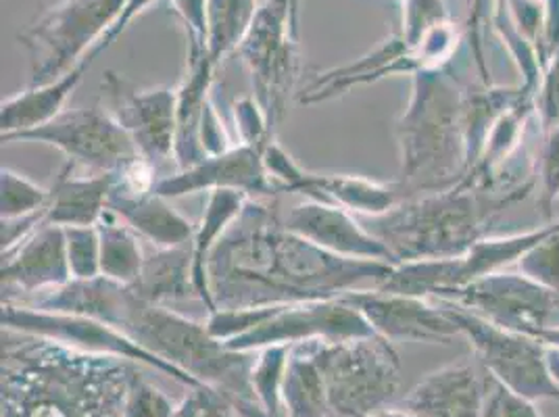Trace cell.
Instances as JSON below:
<instances>
[{"instance_id": "cell-13", "label": "cell", "mask_w": 559, "mask_h": 417, "mask_svg": "<svg viewBox=\"0 0 559 417\" xmlns=\"http://www.w3.org/2000/svg\"><path fill=\"white\" fill-rule=\"evenodd\" d=\"M372 325L343 297L328 301L284 305L278 313L253 332L226 343L240 353H255L270 345H299L307 341H349L373 336Z\"/></svg>"}, {"instance_id": "cell-40", "label": "cell", "mask_w": 559, "mask_h": 417, "mask_svg": "<svg viewBox=\"0 0 559 417\" xmlns=\"http://www.w3.org/2000/svg\"><path fill=\"white\" fill-rule=\"evenodd\" d=\"M472 2H474V4H476V2H478V0H472Z\"/></svg>"}, {"instance_id": "cell-11", "label": "cell", "mask_w": 559, "mask_h": 417, "mask_svg": "<svg viewBox=\"0 0 559 417\" xmlns=\"http://www.w3.org/2000/svg\"><path fill=\"white\" fill-rule=\"evenodd\" d=\"M263 162L280 192L304 194L305 201L334 205L349 211L353 215L378 219L391 213L405 199L414 196L399 180L378 182L364 176L318 174L304 169L280 146L278 140H272L265 146Z\"/></svg>"}, {"instance_id": "cell-19", "label": "cell", "mask_w": 559, "mask_h": 417, "mask_svg": "<svg viewBox=\"0 0 559 417\" xmlns=\"http://www.w3.org/2000/svg\"><path fill=\"white\" fill-rule=\"evenodd\" d=\"M419 65L416 57L405 47L401 34L391 36L380 47L373 48L366 57L334 68V70L318 73L301 94L305 105H318L324 100H332L336 96L349 93L357 86L373 84L386 75L396 73H418Z\"/></svg>"}, {"instance_id": "cell-12", "label": "cell", "mask_w": 559, "mask_h": 417, "mask_svg": "<svg viewBox=\"0 0 559 417\" xmlns=\"http://www.w3.org/2000/svg\"><path fill=\"white\" fill-rule=\"evenodd\" d=\"M105 107L136 144L140 155L157 169L174 163L178 126V86L136 88L116 71L103 78Z\"/></svg>"}, {"instance_id": "cell-9", "label": "cell", "mask_w": 559, "mask_h": 417, "mask_svg": "<svg viewBox=\"0 0 559 417\" xmlns=\"http://www.w3.org/2000/svg\"><path fill=\"white\" fill-rule=\"evenodd\" d=\"M0 320H2V327L11 332L47 338L52 343H59L75 350H84V353H93V355L128 359L139 366H148L153 370L162 371L185 386L201 384L187 371L178 370L176 366L167 364L157 355L140 347L139 343H134L130 336L117 330L116 325L105 324L94 318L36 309L22 302L2 301Z\"/></svg>"}, {"instance_id": "cell-24", "label": "cell", "mask_w": 559, "mask_h": 417, "mask_svg": "<svg viewBox=\"0 0 559 417\" xmlns=\"http://www.w3.org/2000/svg\"><path fill=\"white\" fill-rule=\"evenodd\" d=\"M132 288L140 299L164 307L192 299L199 301L192 279L190 245L155 249L151 255H146L139 279Z\"/></svg>"}, {"instance_id": "cell-18", "label": "cell", "mask_w": 559, "mask_h": 417, "mask_svg": "<svg viewBox=\"0 0 559 417\" xmlns=\"http://www.w3.org/2000/svg\"><path fill=\"white\" fill-rule=\"evenodd\" d=\"M489 371L478 359L453 361L428 373L396 407L414 417H483Z\"/></svg>"}, {"instance_id": "cell-15", "label": "cell", "mask_w": 559, "mask_h": 417, "mask_svg": "<svg viewBox=\"0 0 559 417\" xmlns=\"http://www.w3.org/2000/svg\"><path fill=\"white\" fill-rule=\"evenodd\" d=\"M203 190L207 194L213 190H236L251 199H274L280 192L267 174L263 151L249 144H236L230 151L207 157L194 167L167 174L155 188L157 194L169 201Z\"/></svg>"}, {"instance_id": "cell-37", "label": "cell", "mask_w": 559, "mask_h": 417, "mask_svg": "<svg viewBox=\"0 0 559 417\" xmlns=\"http://www.w3.org/2000/svg\"><path fill=\"white\" fill-rule=\"evenodd\" d=\"M559 199V126L554 130L543 157V211L549 215Z\"/></svg>"}, {"instance_id": "cell-22", "label": "cell", "mask_w": 559, "mask_h": 417, "mask_svg": "<svg viewBox=\"0 0 559 417\" xmlns=\"http://www.w3.org/2000/svg\"><path fill=\"white\" fill-rule=\"evenodd\" d=\"M91 70V63H80L75 70L66 73L59 80L25 88L24 93L9 96L0 105V140L11 142L15 136L32 132L50 123L66 111L73 91L84 80V73Z\"/></svg>"}, {"instance_id": "cell-25", "label": "cell", "mask_w": 559, "mask_h": 417, "mask_svg": "<svg viewBox=\"0 0 559 417\" xmlns=\"http://www.w3.org/2000/svg\"><path fill=\"white\" fill-rule=\"evenodd\" d=\"M282 403L284 417H330L324 376L309 343L290 348Z\"/></svg>"}, {"instance_id": "cell-7", "label": "cell", "mask_w": 559, "mask_h": 417, "mask_svg": "<svg viewBox=\"0 0 559 417\" xmlns=\"http://www.w3.org/2000/svg\"><path fill=\"white\" fill-rule=\"evenodd\" d=\"M128 0H59L20 36L32 86L63 78L111 32Z\"/></svg>"}, {"instance_id": "cell-38", "label": "cell", "mask_w": 559, "mask_h": 417, "mask_svg": "<svg viewBox=\"0 0 559 417\" xmlns=\"http://www.w3.org/2000/svg\"><path fill=\"white\" fill-rule=\"evenodd\" d=\"M234 407H236V412L240 414V417H272L267 416L265 412H261L259 407H257L253 401H245V398H233Z\"/></svg>"}, {"instance_id": "cell-16", "label": "cell", "mask_w": 559, "mask_h": 417, "mask_svg": "<svg viewBox=\"0 0 559 417\" xmlns=\"http://www.w3.org/2000/svg\"><path fill=\"white\" fill-rule=\"evenodd\" d=\"M284 228L332 255L399 265L393 251L345 208L304 201L282 215Z\"/></svg>"}, {"instance_id": "cell-3", "label": "cell", "mask_w": 559, "mask_h": 417, "mask_svg": "<svg viewBox=\"0 0 559 417\" xmlns=\"http://www.w3.org/2000/svg\"><path fill=\"white\" fill-rule=\"evenodd\" d=\"M464 98L447 70L414 73L405 111L396 119L401 157L399 182L414 192H435L457 184L466 171Z\"/></svg>"}, {"instance_id": "cell-1", "label": "cell", "mask_w": 559, "mask_h": 417, "mask_svg": "<svg viewBox=\"0 0 559 417\" xmlns=\"http://www.w3.org/2000/svg\"><path fill=\"white\" fill-rule=\"evenodd\" d=\"M395 265L332 255L284 228L274 199H249L210 257L217 309L328 301L376 288Z\"/></svg>"}, {"instance_id": "cell-32", "label": "cell", "mask_w": 559, "mask_h": 417, "mask_svg": "<svg viewBox=\"0 0 559 417\" xmlns=\"http://www.w3.org/2000/svg\"><path fill=\"white\" fill-rule=\"evenodd\" d=\"M176 407L178 403L136 371L123 396L121 417H174Z\"/></svg>"}, {"instance_id": "cell-36", "label": "cell", "mask_w": 559, "mask_h": 417, "mask_svg": "<svg viewBox=\"0 0 559 417\" xmlns=\"http://www.w3.org/2000/svg\"><path fill=\"white\" fill-rule=\"evenodd\" d=\"M483 417H543L533 401L510 391L489 373Z\"/></svg>"}, {"instance_id": "cell-39", "label": "cell", "mask_w": 559, "mask_h": 417, "mask_svg": "<svg viewBox=\"0 0 559 417\" xmlns=\"http://www.w3.org/2000/svg\"><path fill=\"white\" fill-rule=\"evenodd\" d=\"M372 417H414L409 416L407 412H403L401 407H391V409H384V412H380V414H376V416Z\"/></svg>"}, {"instance_id": "cell-2", "label": "cell", "mask_w": 559, "mask_h": 417, "mask_svg": "<svg viewBox=\"0 0 559 417\" xmlns=\"http://www.w3.org/2000/svg\"><path fill=\"white\" fill-rule=\"evenodd\" d=\"M22 305L78 313L116 325L140 347L157 355L197 382L210 384L230 398L253 401L251 366L255 353H240L211 336L205 322H194L171 307L144 301L132 286L114 279H70Z\"/></svg>"}, {"instance_id": "cell-4", "label": "cell", "mask_w": 559, "mask_h": 417, "mask_svg": "<svg viewBox=\"0 0 559 417\" xmlns=\"http://www.w3.org/2000/svg\"><path fill=\"white\" fill-rule=\"evenodd\" d=\"M506 205L508 199H487L480 186L460 180L426 196L405 199L391 213L373 219L370 230L393 251L399 263L451 259L466 255L480 242L492 215Z\"/></svg>"}, {"instance_id": "cell-26", "label": "cell", "mask_w": 559, "mask_h": 417, "mask_svg": "<svg viewBox=\"0 0 559 417\" xmlns=\"http://www.w3.org/2000/svg\"><path fill=\"white\" fill-rule=\"evenodd\" d=\"M96 228L100 236V276L134 286L146 261L142 238L111 208H107Z\"/></svg>"}, {"instance_id": "cell-35", "label": "cell", "mask_w": 559, "mask_h": 417, "mask_svg": "<svg viewBox=\"0 0 559 417\" xmlns=\"http://www.w3.org/2000/svg\"><path fill=\"white\" fill-rule=\"evenodd\" d=\"M234 121H236V134L238 144H249L265 151V146L272 142L274 136L270 132L267 119L263 116L255 96H242L234 103Z\"/></svg>"}, {"instance_id": "cell-34", "label": "cell", "mask_w": 559, "mask_h": 417, "mask_svg": "<svg viewBox=\"0 0 559 417\" xmlns=\"http://www.w3.org/2000/svg\"><path fill=\"white\" fill-rule=\"evenodd\" d=\"M171 11L187 29L188 61L205 57L207 50V0H169Z\"/></svg>"}, {"instance_id": "cell-28", "label": "cell", "mask_w": 559, "mask_h": 417, "mask_svg": "<svg viewBox=\"0 0 559 417\" xmlns=\"http://www.w3.org/2000/svg\"><path fill=\"white\" fill-rule=\"evenodd\" d=\"M290 345H270L255 350L249 380L253 391V403L267 416L284 417L282 389L290 359Z\"/></svg>"}, {"instance_id": "cell-21", "label": "cell", "mask_w": 559, "mask_h": 417, "mask_svg": "<svg viewBox=\"0 0 559 417\" xmlns=\"http://www.w3.org/2000/svg\"><path fill=\"white\" fill-rule=\"evenodd\" d=\"M114 186L116 174H78L68 163L50 186L47 224L61 228L96 226L109 208Z\"/></svg>"}, {"instance_id": "cell-8", "label": "cell", "mask_w": 559, "mask_h": 417, "mask_svg": "<svg viewBox=\"0 0 559 417\" xmlns=\"http://www.w3.org/2000/svg\"><path fill=\"white\" fill-rule=\"evenodd\" d=\"M439 302L447 307L453 322L460 325L462 336H466L474 348L476 359L495 380L533 403L558 398L559 386L551 378L547 350L538 338L492 324L453 302Z\"/></svg>"}, {"instance_id": "cell-31", "label": "cell", "mask_w": 559, "mask_h": 417, "mask_svg": "<svg viewBox=\"0 0 559 417\" xmlns=\"http://www.w3.org/2000/svg\"><path fill=\"white\" fill-rule=\"evenodd\" d=\"M66 230L71 279H94L100 276V236L96 226H73Z\"/></svg>"}, {"instance_id": "cell-20", "label": "cell", "mask_w": 559, "mask_h": 417, "mask_svg": "<svg viewBox=\"0 0 559 417\" xmlns=\"http://www.w3.org/2000/svg\"><path fill=\"white\" fill-rule=\"evenodd\" d=\"M109 208L155 249H174L192 242L197 226L157 192L132 194L114 186Z\"/></svg>"}, {"instance_id": "cell-6", "label": "cell", "mask_w": 559, "mask_h": 417, "mask_svg": "<svg viewBox=\"0 0 559 417\" xmlns=\"http://www.w3.org/2000/svg\"><path fill=\"white\" fill-rule=\"evenodd\" d=\"M299 2L265 0L245 43L236 50L251 75L253 96L274 139L301 78Z\"/></svg>"}, {"instance_id": "cell-29", "label": "cell", "mask_w": 559, "mask_h": 417, "mask_svg": "<svg viewBox=\"0 0 559 417\" xmlns=\"http://www.w3.org/2000/svg\"><path fill=\"white\" fill-rule=\"evenodd\" d=\"M0 188H2V205H0L2 222L20 219V217L45 211L52 194V188L36 184L34 180H29L27 176L11 167H2Z\"/></svg>"}, {"instance_id": "cell-33", "label": "cell", "mask_w": 559, "mask_h": 417, "mask_svg": "<svg viewBox=\"0 0 559 417\" xmlns=\"http://www.w3.org/2000/svg\"><path fill=\"white\" fill-rule=\"evenodd\" d=\"M174 417H240L233 398L210 384L188 386V394L178 403Z\"/></svg>"}, {"instance_id": "cell-23", "label": "cell", "mask_w": 559, "mask_h": 417, "mask_svg": "<svg viewBox=\"0 0 559 417\" xmlns=\"http://www.w3.org/2000/svg\"><path fill=\"white\" fill-rule=\"evenodd\" d=\"M249 199L251 196L236 190H213L207 194L201 222L194 228V236L190 242L192 279H194L199 302L205 307L207 313H213L217 309L210 284L211 253L217 247V242L224 238V234L230 230V226L238 219Z\"/></svg>"}, {"instance_id": "cell-10", "label": "cell", "mask_w": 559, "mask_h": 417, "mask_svg": "<svg viewBox=\"0 0 559 417\" xmlns=\"http://www.w3.org/2000/svg\"><path fill=\"white\" fill-rule=\"evenodd\" d=\"M11 142L55 146L70 165L88 174H117L142 157L136 144L103 103L66 109L47 126L20 134Z\"/></svg>"}, {"instance_id": "cell-14", "label": "cell", "mask_w": 559, "mask_h": 417, "mask_svg": "<svg viewBox=\"0 0 559 417\" xmlns=\"http://www.w3.org/2000/svg\"><path fill=\"white\" fill-rule=\"evenodd\" d=\"M343 299L368 320L378 336L391 343L451 345L455 336H462L460 325L453 322L443 302L378 288L353 290Z\"/></svg>"}, {"instance_id": "cell-30", "label": "cell", "mask_w": 559, "mask_h": 417, "mask_svg": "<svg viewBox=\"0 0 559 417\" xmlns=\"http://www.w3.org/2000/svg\"><path fill=\"white\" fill-rule=\"evenodd\" d=\"M284 305H265V307H233V309H215L207 313L205 325L211 336L217 341L233 343L236 338L253 332L259 325L272 320Z\"/></svg>"}, {"instance_id": "cell-27", "label": "cell", "mask_w": 559, "mask_h": 417, "mask_svg": "<svg viewBox=\"0 0 559 417\" xmlns=\"http://www.w3.org/2000/svg\"><path fill=\"white\" fill-rule=\"evenodd\" d=\"M257 0H207V50L205 57L219 65L245 43L255 22Z\"/></svg>"}, {"instance_id": "cell-17", "label": "cell", "mask_w": 559, "mask_h": 417, "mask_svg": "<svg viewBox=\"0 0 559 417\" xmlns=\"http://www.w3.org/2000/svg\"><path fill=\"white\" fill-rule=\"evenodd\" d=\"M2 301H27L71 279L61 226L43 224L22 245L2 253Z\"/></svg>"}, {"instance_id": "cell-5", "label": "cell", "mask_w": 559, "mask_h": 417, "mask_svg": "<svg viewBox=\"0 0 559 417\" xmlns=\"http://www.w3.org/2000/svg\"><path fill=\"white\" fill-rule=\"evenodd\" d=\"M307 343L324 376L330 417H372L395 407L401 359L391 341L373 334Z\"/></svg>"}]
</instances>
